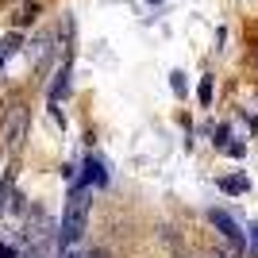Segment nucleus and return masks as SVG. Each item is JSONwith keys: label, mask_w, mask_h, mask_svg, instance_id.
I'll list each match as a JSON object with an SVG mask.
<instances>
[{"label": "nucleus", "mask_w": 258, "mask_h": 258, "mask_svg": "<svg viewBox=\"0 0 258 258\" xmlns=\"http://www.w3.org/2000/svg\"><path fill=\"white\" fill-rule=\"evenodd\" d=\"M0 70H4V54H0Z\"/></svg>", "instance_id": "18"}, {"label": "nucleus", "mask_w": 258, "mask_h": 258, "mask_svg": "<svg viewBox=\"0 0 258 258\" xmlns=\"http://www.w3.org/2000/svg\"><path fill=\"white\" fill-rule=\"evenodd\" d=\"M208 220H212V227H216V231H220V235L227 239V247L243 254V227L235 224V216H231V212H224V208H212V212H208Z\"/></svg>", "instance_id": "2"}, {"label": "nucleus", "mask_w": 258, "mask_h": 258, "mask_svg": "<svg viewBox=\"0 0 258 258\" xmlns=\"http://www.w3.org/2000/svg\"><path fill=\"white\" fill-rule=\"evenodd\" d=\"M220 189H224V193H231V197H239V193H247V189H250V181L243 177V173H231V177H224V181H220Z\"/></svg>", "instance_id": "6"}, {"label": "nucleus", "mask_w": 258, "mask_h": 258, "mask_svg": "<svg viewBox=\"0 0 258 258\" xmlns=\"http://www.w3.org/2000/svg\"><path fill=\"white\" fill-rule=\"evenodd\" d=\"M16 50H20V35L12 31V35H4V43H0V54L8 58V54H16Z\"/></svg>", "instance_id": "9"}, {"label": "nucleus", "mask_w": 258, "mask_h": 258, "mask_svg": "<svg viewBox=\"0 0 258 258\" xmlns=\"http://www.w3.org/2000/svg\"><path fill=\"white\" fill-rule=\"evenodd\" d=\"M81 185H89V189H97V185L104 189V185H108V173H104V162H100V158L85 162V177H81Z\"/></svg>", "instance_id": "4"}, {"label": "nucleus", "mask_w": 258, "mask_h": 258, "mask_svg": "<svg viewBox=\"0 0 258 258\" xmlns=\"http://www.w3.org/2000/svg\"><path fill=\"white\" fill-rule=\"evenodd\" d=\"M201 104H212V77L201 81Z\"/></svg>", "instance_id": "12"}, {"label": "nucleus", "mask_w": 258, "mask_h": 258, "mask_svg": "<svg viewBox=\"0 0 258 258\" xmlns=\"http://www.w3.org/2000/svg\"><path fill=\"white\" fill-rule=\"evenodd\" d=\"M62 258H93V254H81V250H66Z\"/></svg>", "instance_id": "17"}, {"label": "nucleus", "mask_w": 258, "mask_h": 258, "mask_svg": "<svg viewBox=\"0 0 258 258\" xmlns=\"http://www.w3.org/2000/svg\"><path fill=\"white\" fill-rule=\"evenodd\" d=\"M35 16H39V4H27V8H20V16H16V23H20V27H23V23H31Z\"/></svg>", "instance_id": "11"}, {"label": "nucleus", "mask_w": 258, "mask_h": 258, "mask_svg": "<svg viewBox=\"0 0 258 258\" xmlns=\"http://www.w3.org/2000/svg\"><path fill=\"white\" fill-rule=\"evenodd\" d=\"M0 258H20V250L12 247V243H4V239H0Z\"/></svg>", "instance_id": "13"}, {"label": "nucleus", "mask_w": 258, "mask_h": 258, "mask_svg": "<svg viewBox=\"0 0 258 258\" xmlns=\"http://www.w3.org/2000/svg\"><path fill=\"white\" fill-rule=\"evenodd\" d=\"M250 254H254V258H258V224H254V227H250Z\"/></svg>", "instance_id": "16"}, {"label": "nucleus", "mask_w": 258, "mask_h": 258, "mask_svg": "<svg viewBox=\"0 0 258 258\" xmlns=\"http://www.w3.org/2000/svg\"><path fill=\"white\" fill-rule=\"evenodd\" d=\"M227 154H231V158H243V154H247V147H243V143H231V147H227Z\"/></svg>", "instance_id": "15"}, {"label": "nucleus", "mask_w": 258, "mask_h": 258, "mask_svg": "<svg viewBox=\"0 0 258 258\" xmlns=\"http://www.w3.org/2000/svg\"><path fill=\"white\" fill-rule=\"evenodd\" d=\"M170 85H173V93H177V97H185V89H189V85H185V74H181V70H173V74H170Z\"/></svg>", "instance_id": "10"}, {"label": "nucleus", "mask_w": 258, "mask_h": 258, "mask_svg": "<svg viewBox=\"0 0 258 258\" xmlns=\"http://www.w3.org/2000/svg\"><path fill=\"white\" fill-rule=\"evenodd\" d=\"M12 197H16V193H12V173H8V177L0 181V216H4V208H8Z\"/></svg>", "instance_id": "8"}, {"label": "nucleus", "mask_w": 258, "mask_h": 258, "mask_svg": "<svg viewBox=\"0 0 258 258\" xmlns=\"http://www.w3.org/2000/svg\"><path fill=\"white\" fill-rule=\"evenodd\" d=\"M208 258H239V250H231V247H224V250H212Z\"/></svg>", "instance_id": "14"}, {"label": "nucleus", "mask_w": 258, "mask_h": 258, "mask_svg": "<svg viewBox=\"0 0 258 258\" xmlns=\"http://www.w3.org/2000/svg\"><path fill=\"white\" fill-rule=\"evenodd\" d=\"M23 131H27V112H23V108H12L8 127H4V147H8V151H16L23 143Z\"/></svg>", "instance_id": "3"}, {"label": "nucleus", "mask_w": 258, "mask_h": 258, "mask_svg": "<svg viewBox=\"0 0 258 258\" xmlns=\"http://www.w3.org/2000/svg\"><path fill=\"white\" fill-rule=\"evenodd\" d=\"M93 189L89 185L77 181L74 193H70V201H66V212H62V224H58V243H62V250H70L77 243V239L85 235V224H89V208H93Z\"/></svg>", "instance_id": "1"}, {"label": "nucleus", "mask_w": 258, "mask_h": 258, "mask_svg": "<svg viewBox=\"0 0 258 258\" xmlns=\"http://www.w3.org/2000/svg\"><path fill=\"white\" fill-rule=\"evenodd\" d=\"M27 54H31V62H43L46 54H50V35H39V39L27 46Z\"/></svg>", "instance_id": "7"}, {"label": "nucleus", "mask_w": 258, "mask_h": 258, "mask_svg": "<svg viewBox=\"0 0 258 258\" xmlns=\"http://www.w3.org/2000/svg\"><path fill=\"white\" fill-rule=\"evenodd\" d=\"M66 89H70V62L58 70V77H54V85H50V104H58V100L66 97Z\"/></svg>", "instance_id": "5"}]
</instances>
